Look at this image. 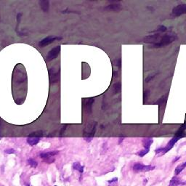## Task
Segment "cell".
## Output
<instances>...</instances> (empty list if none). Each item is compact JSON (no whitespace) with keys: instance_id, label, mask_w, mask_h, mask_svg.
I'll return each instance as SVG.
<instances>
[{"instance_id":"1","label":"cell","mask_w":186,"mask_h":186,"mask_svg":"<svg viewBox=\"0 0 186 186\" xmlns=\"http://www.w3.org/2000/svg\"><path fill=\"white\" fill-rule=\"evenodd\" d=\"M177 35L174 33H169L167 34H164L160 37L159 43L156 44L152 45V47L154 48H159V47H163L164 46L169 45L170 44L172 43L175 39H177Z\"/></svg>"},{"instance_id":"2","label":"cell","mask_w":186,"mask_h":186,"mask_svg":"<svg viewBox=\"0 0 186 186\" xmlns=\"http://www.w3.org/2000/svg\"><path fill=\"white\" fill-rule=\"evenodd\" d=\"M180 139V138H177V137H174V138L170 139V140L169 141L167 145H166L165 147H163V148H159L156 150V154H159V153H161V154H165L167 153L169 150H171L172 148L174 147V145Z\"/></svg>"},{"instance_id":"3","label":"cell","mask_w":186,"mask_h":186,"mask_svg":"<svg viewBox=\"0 0 186 186\" xmlns=\"http://www.w3.org/2000/svg\"><path fill=\"white\" fill-rule=\"evenodd\" d=\"M153 138H143V143L144 145V149L143 150H140L138 153V155L140 156V157H143L144 156L147 154L148 153L150 150V148L151 144L153 143Z\"/></svg>"},{"instance_id":"4","label":"cell","mask_w":186,"mask_h":186,"mask_svg":"<svg viewBox=\"0 0 186 186\" xmlns=\"http://www.w3.org/2000/svg\"><path fill=\"white\" fill-rule=\"evenodd\" d=\"M155 169V167L151 165H144L141 163H136L133 166V171L135 172H148L153 170Z\"/></svg>"},{"instance_id":"5","label":"cell","mask_w":186,"mask_h":186,"mask_svg":"<svg viewBox=\"0 0 186 186\" xmlns=\"http://www.w3.org/2000/svg\"><path fill=\"white\" fill-rule=\"evenodd\" d=\"M61 47L60 45L56 46V47L52 49V50L49 52L48 54H47V56H46V58H47V61H53V60L55 59V58L59 55L60 52H61Z\"/></svg>"},{"instance_id":"6","label":"cell","mask_w":186,"mask_h":186,"mask_svg":"<svg viewBox=\"0 0 186 186\" xmlns=\"http://www.w3.org/2000/svg\"><path fill=\"white\" fill-rule=\"evenodd\" d=\"M61 39H62V38L58 37V36H47V37L44 38V39H43L39 41V46L40 47H46V46L53 43L54 41H56V40Z\"/></svg>"},{"instance_id":"7","label":"cell","mask_w":186,"mask_h":186,"mask_svg":"<svg viewBox=\"0 0 186 186\" xmlns=\"http://www.w3.org/2000/svg\"><path fill=\"white\" fill-rule=\"evenodd\" d=\"M186 13V4H182L176 6L173 8L172 14L175 16H180Z\"/></svg>"},{"instance_id":"8","label":"cell","mask_w":186,"mask_h":186,"mask_svg":"<svg viewBox=\"0 0 186 186\" xmlns=\"http://www.w3.org/2000/svg\"><path fill=\"white\" fill-rule=\"evenodd\" d=\"M59 152L58 150H54V151H49V152H43L39 154V157L42 159H48L50 158L53 157V156H56L57 154H58Z\"/></svg>"},{"instance_id":"9","label":"cell","mask_w":186,"mask_h":186,"mask_svg":"<svg viewBox=\"0 0 186 186\" xmlns=\"http://www.w3.org/2000/svg\"><path fill=\"white\" fill-rule=\"evenodd\" d=\"M39 6L43 12L47 13L50 10V1L48 0H41L39 1Z\"/></svg>"},{"instance_id":"10","label":"cell","mask_w":186,"mask_h":186,"mask_svg":"<svg viewBox=\"0 0 186 186\" xmlns=\"http://www.w3.org/2000/svg\"><path fill=\"white\" fill-rule=\"evenodd\" d=\"M40 141V138H36V137H30L27 138V143L31 145V146H34L37 145Z\"/></svg>"},{"instance_id":"11","label":"cell","mask_w":186,"mask_h":186,"mask_svg":"<svg viewBox=\"0 0 186 186\" xmlns=\"http://www.w3.org/2000/svg\"><path fill=\"white\" fill-rule=\"evenodd\" d=\"M121 9V5L119 4H113L105 7V10H110V11H119Z\"/></svg>"},{"instance_id":"12","label":"cell","mask_w":186,"mask_h":186,"mask_svg":"<svg viewBox=\"0 0 186 186\" xmlns=\"http://www.w3.org/2000/svg\"><path fill=\"white\" fill-rule=\"evenodd\" d=\"M182 183H183V182H181V180L179 178L177 177H173L172 178L171 180H170V185L169 186H177Z\"/></svg>"},{"instance_id":"13","label":"cell","mask_w":186,"mask_h":186,"mask_svg":"<svg viewBox=\"0 0 186 186\" xmlns=\"http://www.w3.org/2000/svg\"><path fill=\"white\" fill-rule=\"evenodd\" d=\"M73 169L75 170H77V171H79L81 174L84 172V167L82 165H81V164L79 162H75L73 164Z\"/></svg>"},{"instance_id":"14","label":"cell","mask_w":186,"mask_h":186,"mask_svg":"<svg viewBox=\"0 0 186 186\" xmlns=\"http://www.w3.org/2000/svg\"><path fill=\"white\" fill-rule=\"evenodd\" d=\"M94 102V100L93 98H90V99L87 100V103H86L85 105V108L87 110V111L88 113H91L92 110V105H93V103Z\"/></svg>"},{"instance_id":"15","label":"cell","mask_w":186,"mask_h":186,"mask_svg":"<svg viewBox=\"0 0 186 186\" xmlns=\"http://www.w3.org/2000/svg\"><path fill=\"white\" fill-rule=\"evenodd\" d=\"M186 167V161L185 162H184L183 164H180L179 166H177V167H176V169H175V175H179L180 173L182 171V170H184Z\"/></svg>"},{"instance_id":"16","label":"cell","mask_w":186,"mask_h":186,"mask_svg":"<svg viewBox=\"0 0 186 186\" xmlns=\"http://www.w3.org/2000/svg\"><path fill=\"white\" fill-rule=\"evenodd\" d=\"M27 161H28V164H29V166H30L31 167H32V168H36V167H37L38 163L36 160H34L33 159H28Z\"/></svg>"},{"instance_id":"17","label":"cell","mask_w":186,"mask_h":186,"mask_svg":"<svg viewBox=\"0 0 186 186\" xmlns=\"http://www.w3.org/2000/svg\"><path fill=\"white\" fill-rule=\"evenodd\" d=\"M121 90V84L120 83H116L113 86V90L114 92V94L118 93Z\"/></svg>"},{"instance_id":"18","label":"cell","mask_w":186,"mask_h":186,"mask_svg":"<svg viewBox=\"0 0 186 186\" xmlns=\"http://www.w3.org/2000/svg\"><path fill=\"white\" fill-rule=\"evenodd\" d=\"M167 28L164 26H159L157 28V29L155 31V32H164L167 31Z\"/></svg>"},{"instance_id":"19","label":"cell","mask_w":186,"mask_h":186,"mask_svg":"<svg viewBox=\"0 0 186 186\" xmlns=\"http://www.w3.org/2000/svg\"><path fill=\"white\" fill-rule=\"evenodd\" d=\"M4 153H7V154H14L15 153V150L13 148H9L4 150Z\"/></svg>"},{"instance_id":"20","label":"cell","mask_w":186,"mask_h":186,"mask_svg":"<svg viewBox=\"0 0 186 186\" xmlns=\"http://www.w3.org/2000/svg\"><path fill=\"white\" fill-rule=\"evenodd\" d=\"M117 180H118V178L115 177V178H113V179L110 180L108 181V182L110 184V185L109 186H116V185H113V183H114V182H117Z\"/></svg>"},{"instance_id":"21","label":"cell","mask_w":186,"mask_h":186,"mask_svg":"<svg viewBox=\"0 0 186 186\" xmlns=\"http://www.w3.org/2000/svg\"><path fill=\"white\" fill-rule=\"evenodd\" d=\"M21 13H18V15H17V21H18V23L20 22V21H21Z\"/></svg>"},{"instance_id":"22","label":"cell","mask_w":186,"mask_h":186,"mask_svg":"<svg viewBox=\"0 0 186 186\" xmlns=\"http://www.w3.org/2000/svg\"><path fill=\"white\" fill-rule=\"evenodd\" d=\"M84 139L86 141H87V142H90V141L93 140V138H84Z\"/></svg>"},{"instance_id":"23","label":"cell","mask_w":186,"mask_h":186,"mask_svg":"<svg viewBox=\"0 0 186 186\" xmlns=\"http://www.w3.org/2000/svg\"><path fill=\"white\" fill-rule=\"evenodd\" d=\"M119 140H120V141H119V143H121V141L123 140H124V138H119Z\"/></svg>"},{"instance_id":"24","label":"cell","mask_w":186,"mask_h":186,"mask_svg":"<svg viewBox=\"0 0 186 186\" xmlns=\"http://www.w3.org/2000/svg\"><path fill=\"white\" fill-rule=\"evenodd\" d=\"M26 186H31V185H29V184H26Z\"/></svg>"},{"instance_id":"25","label":"cell","mask_w":186,"mask_h":186,"mask_svg":"<svg viewBox=\"0 0 186 186\" xmlns=\"http://www.w3.org/2000/svg\"><path fill=\"white\" fill-rule=\"evenodd\" d=\"M55 186H57V185H55Z\"/></svg>"}]
</instances>
